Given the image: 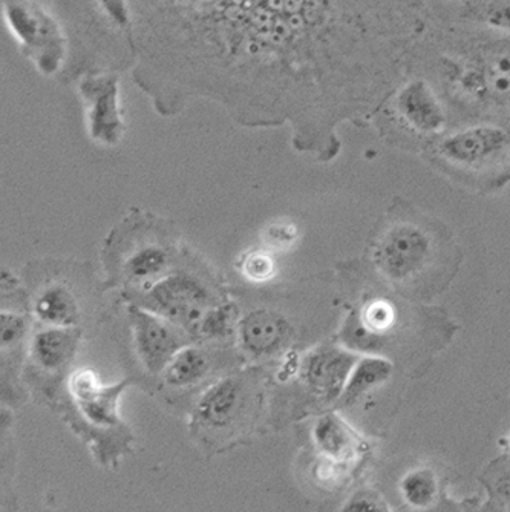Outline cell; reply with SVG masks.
<instances>
[{"label":"cell","instance_id":"6da1fadb","mask_svg":"<svg viewBox=\"0 0 510 512\" xmlns=\"http://www.w3.org/2000/svg\"><path fill=\"white\" fill-rule=\"evenodd\" d=\"M5 16L14 36L36 60L40 73H56L65 54V43L57 23L45 11L25 0H8Z\"/></svg>","mask_w":510,"mask_h":512},{"label":"cell","instance_id":"7a4b0ae2","mask_svg":"<svg viewBox=\"0 0 510 512\" xmlns=\"http://www.w3.org/2000/svg\"><path fill=\"white\" fill-rule=\"evenodd\" d=\"M209 290L187 273H175L154 284L144 304L146 309L186 330H200L209 313Z\"/></svg>","mask_w":510,"mask_h":512},{"label":"cell","instance_id":"3957f363","mask_svg":"<svg viewBox=\"0 0 510 512\" xmlns=\"http://www.w3.org/2000/svg\"><path fill=\"white\" fill-rule=\"evenodd\" d=\"M431 255V243L422 230L414 226L391 229L377 247V263L388 278L405 281L425 267Z\"/></svg>","mask_w":510,"mask_h":512},{"label":"cell","instance_id":"277c9868","mask_svg":"<svg viewBox=\"0 0 510 512\" xmlns=\"http://www.w3.org/2000/svg\"><path fill=\"white\" fill-rule=\"evenodd\" d=\"M131 325L140 361L151 373L166 370L180 352V339L169 321L148 309H131Z\"/></svg>","mask_w":510,"mask_h":512},{"label":"cell","instance_id":"5b68a950","mask_svg":"<svg viewBox=\"0 0 510 512\" xmlns=\"http://www.w3.org/2000/svg\"><path fill=\"white\" fill-rule=\"evenodd\" d=\"M83 96L88 102L89 129L97 142L106 146L117 145L123 134L118 86L111 77H97L83 83Z\"/></svg>","mask_w":510,"mask_h":512},{"label":"cell","instance_id":"8992f818","mask_svg":"<svg viewBox=\"0 0 510 512\" xmlns=\"http://www.w3.org/2000/svg\"><path fill=\"white\" fill-rule=\"evenodd\" d=\"M396 108L412 129L423 134H434L445 128V111L431 86L423 80H412L400 89Z\"/></svg>","mask_w":510,"mask_h":512},{"label":"cell","instance_id":"52a82bcc","mask_svg":"<svg viewBox=\"0 0 510 512\" xmlns=\"http://www.w3.org/2000/svg\"><path fill=\"white\" fill-rule=\"evenodd\" d=\"M126 382L114 387H103L94 371L80 370L72 376V394L89 421L102 427H111L117 422V402Z\"/></svg>","mask_w":510,"mask_h":512},{"label":"cell","instance_id":"ba28073f","mask_svg":"<svg viewBox=\"0 0 510 512\" xmlns=\"http://www.w3.org/2000/svg\"><path fill=\"white\" fill-rule=\"evenodd\" d=\"M354 361L337 350H322L310 355L304 365V379L308 387L325 401H333L344 394Z\"/></svg>","mask_w":510,"mask_h":512},{"label":"cell","instance_id":"9c48e42d","mask_svg":"<svg viewBox=\"0 0 510 512\" xmlns=\"http://www.w3.org/2000/svg\"><path fill=\"white\" fill-rule=\"evenodd\" d=\"M241 407L242 385L233 378L221 379L201 396L195 408V421L206 430H227L236 421Z\"/></svg>","mask_w":510,"mask_h":512},{"label":"cell","instance_id":"30bf717a","mask_svg":"<svg viewBox=\"0 0 510 512\" xmlns=\"http://www.w3.org/2000/svg\"><path fill=\"white\" fill-rule=\"evenodd\" d=\"M507 143L506 131L497 126H475L446 138L440 151L449 160L472 165L500 152Z\"/></svg>","mask_w":510,"mask_h":512},{"label":"cell","instance_id":"8fae6325","mask_svg":"<svg viewBox=\"0 0 510 512\" xmlns=\"http://www.w3.org/2000/svg\"><path fill=\"white\" fill-rule=\"evenodd\" d=\"M313 442L327 462L344 467L362 453V439L336 414L321 417L313 428Z\"/></svg>","mask_w":510,"mask_h":512},{"label":"cell","instance_id":"7c38bea8","mask_svg":"<svg viewBox=\"0 0 510 512\" xmlns=\"http://www.w3.org/2000/svg\"><path fill=\"white\" fill-rule=\"evenodd\" d=\"M290 325L284 316L270 310H255L241 322V342L256 356L275 355L287 342Z\"/></svg>","mask_w":510,"mask_h":512},{"label":"cell","instance_id":"4fadbf2b","mask_svg":"<svg viewBox=\"0 0 510 512\" xmlns=\"http://www.w3.org/2000/svg\"><path fill=\"white\" fill-rule=\"evenodd\" d=\"M76 344V335L68 327H50L34 336L31 352L43 368L57 370L74 355Z\"/></svg>","mask_w":510,"mask_h":512},{"label":"cell","instance_id":"5bb4252c","mask_svg":"<svg viewBox=\"0 0 510 512\" xmlns=\"http://www.w3.org/2000/svg\"><path fill=\"white\" fill-rule=\"evenodd\" d=\"M37 318L53 327H69L79 318L76 299L62 286L48 287L34 306Z\"/></svg>","mask_w":510,"mask_h":512},{"label":"cell","instance_id":"9a60e30c","mask_svg":"<svg viewBox=\"0 0 510 512\" xmlns=\"http://www.w3.org/2000/svg\"><path fill=\"white\" fill-rule=\"evenodd\" d=\"M209 371V358L198 348H181L163 371L170 387L184 388L198 384Z\"/></svg>","mask_w":510,"mask_h":512},{"label":"cell","instance_id":"2e32d148","mask_svg":"<svg viewBox=\"0 0 510 512\" xmlns=\"http://www.w3.org/2000/svg\"><path fill=\"white\" fill-rule=\"evenodd\" d=\"M478 80L495 99H510V46H497L478 66Z\"/></svg>","mask_w":510,"mask_h":512},{"label":"cell","instance_id":"e0dca14e","mask_svg":"<svg viewBox=\"0 0 510 512\" xmlns=\"http://www.w3.org/2000/svg\"><path fill=\"white\" fill-rule=\"evenodd\" d=\"M439 479L431 468H416L400 480V494L414 509H428L439 499Z\"/></svg>","mask_w":510,"mask_h":512},{"label":"cell","instance_id":"ac0fdd59","mask_svg":"<svg viewBox=\"0 0 510 512\" xmlns=\"http://www.w3.org/2000/svg\"><path fill=\"white\" fill-rule=\"evenodd\" d=\"M390 375V362L383 361V359H363L359 365H354L342 396L347 402L354 401L363 393L370 391L371 388L383 384L386 379L390 378Z\"/></svg>","mask_w":510,"mask_h":512},{"label":"cell","instance_id":"d6986e66","mask_svg":"<svg viewBox=\"0 0 510 512\" xmlns=\"http://www.w3.org/2000/svg\"><path fill=\"white\" fill-rule=\"evenodd\" d=\"M169 263V256L160 247L148 246L138 250L126 263V272L135 283L149 281L160 275Z\"/></svg>","mask_w":510,"mask_h":512},{"label":"cell","instance_id":"ffe728a7","mask_svg":"<svg viewBox=\"0 0 510 512\" xmlns=\"http://www.w3.org/2000/svg\"><path fill=\"white\" fill-rule=\"evenodd\" d=\"M465 11L472 20L510 33V0H477Z\"/></svg>","mask_w":510,"mask_h":512},{"label":"cell","instance_id":"44dd1931","mask_svg":"<svg viewBox=\"0 0 510 512\" xmlns=\"http://www.w3.org/2000/svg\"><path fill=\"white\" fill-rule=\"evenodd\" d=\"M342 512H393L390 503L376 490H360L345 503Z\"/></svg>","mask_w":510,"mask_h":512},{"label":"cell","instance_id":"7402d4cb","mask_svg":"<svg viewBox=\"0 0 510 512\" xmlns=\"http://www.w3.org/2000/svg\"><path fill=\"white\" fill-rule=\"evenodd\" d=\"M242 272L255 283H264L275 275V261L269 253H250L242 264Z\"/></svg>","mask_w":510,"mask_h":512},{"label":"cell","instance_id":"603a6c76","mask_svg":"<svg viewBox=\"0 0 510 512\" xmlns=\"http://www.w3.org/2000/svg\"><path fill=\"white\" fill-rule=\"evenodd\" d=\"M0 333H2V344L11 345L16 344L23 333H25V322L20 316L7 313L0 318Z\"/></svg>","mask_w":510,"mask_h":512},{"label":"cell","instance_id":"cb8c5ba5","mask_svg":"<svg viewBox=\"0 0 510 512\" xmlns=\"http://www.w3.org/2000/svg\"><path fill=\"white\" fill-rule=\"evenodd\" d=\"M229 329V313L224 309H210L201 324V333L209 336H220Z\"/></svg>","mask_w":510,"mask_h":512},{"label":"cell","instance_id":"d4e9b609","mask_svg":"<svg viewBox=\"0 0 510 512\" xmlns=\"http://www.w3.org/2000/svg\"><path fill=\"white\" fill-rule=\"evenodd\" d=\"M270 235V243L275 244H288L290 243V235H293V232H288L287 226H273L269 232Z\"/></svg>","mask_w":510,"mask_h":512},{"label":"cell","instance_id":"484cf974","mask_svg":"<svg viewBox=\"0 0 510 512\" xmlns=\"http://www.w3.org/2000/svg\"><path fill=\"white\" fill-rule=\"evenodd\" d=\"M504 493H506L507 503H509V506H510V480H509V485H507L506 488H504Z\"/></svg>","mask_w":510,"mask_h":512},{"label":"cell","instance_id":"4316f807","mask_svg":"<svg viewBox=\"0 0 510 512\" xmlns=\"http://www.w3.org/2000/svg\"><path fill=\"white\" fill-rule=\"evenodd\" d=\"M509 448H510V439H509Z\"/></svg>","mask_w":510,"mask_h":512}]
</instances>
